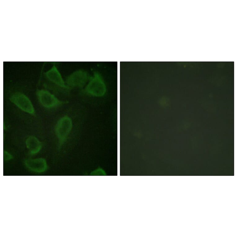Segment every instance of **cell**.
<instances>
[{"instance_id": "obj_1", "label": "cell", "mask_w": 237, "mask_h": 237, "mask_svg": "<svg viewBox=\"0 0 237 237\" xmlns=\"http://www.w3.org/2000/svg\"><path fill=\"white\" fill-rule=\"evenodd\" d=\"M45 82L43 84L44 88L57 95L69 93L70 90L67 86L57 66H52L44 73Z\"/></svg>"}, {"instance_id": "obj_2", "label": "cell", "mask_w": 237, "mask_h": 237, "mask_svg": "<svg viewBox=\"0 0 237 237\" xmlns=\"http://www.w3.org/2000/svg\"><path fill=\"white\" fill-rule=\"evenodd\" d=\"M10 103L21 111L32 115L36 111L34 105L29 97L22 91L13 90L7 96Z\"/></svg>"}, {"instance_id": "obj_3", "label": "cell", "mask_w": 237, "mask_h": 237, "mask_svg": "<svg viewBox=\"0 0 237 237\" xmlns=\"http://www.w3.org/2000/svg\"><path fill=\"white\" fill-rule=\"evenodd\" d=\"M105 83L101 75L95 72L85 86L81 90L82 93L95 97H101L106 93Z\"/></svg>"}, {"instance_id": "obj_4", "label": "cell", "mask_w": 237, "mask_h": 237, "mask_svg": "<svg viewBox=\"0 0 237 237\" xmlns=\"http://www.w3.org/2000/svg\"><path fill=\"white\" fill-rule=\"evenodd\" d=\"M37 100L41 106L48 110H53L67 104L68 101L59 99L55 94L46 88L37 89Z\"/></svg>"}, {"instance_id": "obj_5", "label": "cell", "mask_w": 237, "mask_h": 237, "mask_svg": "<svg viewBox=\"0 0 237 237\" xmlns=\"http://www.w3.org/2000/svg\"><path fill=\"white\" fill-rule=\"evenodd\" d=\"M90 77L87 72L80 69L73 72L64 80L67 86L70 91L75 88L82 90L86 85Z\"/></svg>"}, {"instance_id": "obj_6", "label": "cell", "mask_w": 237, "mask_h": 237, "mask_svg": "<svg viewBox=\"0 0 237 237\" xmlns=\"http://www.w3.org/2000/svg\"><path fill=\"white\" fill-rule=\"evenodd\" d=\"M73 125L72 119L66 115L61 117L57 122L55 131L60 146H61L66 140L72 130Z\"/></svg>"}, {"instance_id": "obj_7", "label": "cell", "mask_w": 237, "mask_h": 237, "mask_svg": "<svg viewBox=\"0 0 237 237\" xmlns=\"http://www.w3.org/2000/svg\"><path fill=\"white\" fill-rule=\"evenodd\" d=\"M24 163L29 169L36 172H43L47 168L46 161L42 158L28 159L25 160Z\"/></svg>"}, {"instance_id": "obj_8", "label": "cell", "mask_w": 237, "mask_h": 237, "mask_svg": "<svg viewBox=\"0 0 237 237\" xmlns=\"http://www.w3.org/2000/svg\"><path fill=\"white\" fill-rule=\"evenodd\" d=\"M27 148L31 154H34L39 152L42 147L40 141L35 137L30 136L28 137L25 141Z\"/></svg>"}, {"instance_id": "obj_9", "label": "cell", "mask_w": 237, "mask_h": 237, "mask_svg": "<svg viewBox=\"0 0 237 237\" xmlns=\"http://www.w3.org/2000/svg\"><path fill=\"white\" fill-rule=\"evenodd\" d=\"M13 156L8 152L4 150L3 152V159L5 160H9L13 158Z\"/></svg>"}]
</instances>
